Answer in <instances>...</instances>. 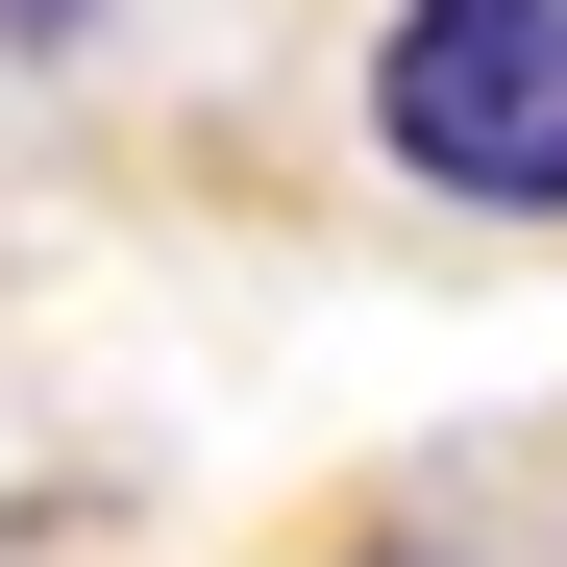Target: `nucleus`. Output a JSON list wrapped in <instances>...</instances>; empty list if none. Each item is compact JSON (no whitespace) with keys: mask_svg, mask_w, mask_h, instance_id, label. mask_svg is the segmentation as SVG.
I'll use <instances>...</instances> for the list:
<instances>
[{"mask_svg":"<svg viewBox=\"0 0 567 567\" xmlns=\"http://www.w3.org/2000/svg\"><path fill=\"white\" fill-rule=\"evenodd\" d=\"M74 25H100V0H0V50H74Z\"/></svg>","mask_w":567,"mask_h":567,"instance_id":"2","label":"nucleus"},{"mask_svg":"<svg viewBox=\"0 0 567 567\" xmlns=\"http://www.w3.org/2000/svg\"><path fill=\"white\" fill-rule=\"evenodd\" d=\"M370 148L468 223H567V0H395L370 25Z\"/></svg>","mask_w":567,"mask_h":567,"instance_id":"1","label":"nucleus"}]
</instances>
